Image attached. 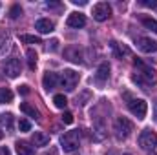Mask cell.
Masks as SVG:
<instances>
[{
	"label": "cell",
	"instance_id": "1",
	"mask_svg": "<svg viewBox=\"0 0 157 155\" xmlns=\"http://www.w3.org/2000/svg\"><path fill=\"white\" fill-rule=\"evenodd\" d=\"M133 64H135V68H137V73L132 77L133 78V82H137V84L143 86L144 89H148V86H152V84H155L157 82V73H155L154 68L146 66V64L141 62L139 59H135Z\"/></svg>",
	"mask_w": 157,
	"mask_h": 155
},
{
	"label": "cell",
	"instance_id": "2",
	"mask_svg": "<svg viewBox=\"0 0 157 155\" xmlns=\"http://www.w3.org/2000/svg\"><path fill=\"white\" fill-rule=\"evenodd\" d=\"M113 131H115V137L119 141H124L130 137V133L133 131V122L128 120L126 117H119L113 124Z\"/></svg>",
	"mask_w": 157,
	"mask_h": 155
},
{
	"label": "cell",
	"instance_id": "3",
	"mask_svg": "<svg viewBox=\"0 0 157 155\" xmlns=\"http://www.w3.org/2000/svg\"><path fill=\"white\" fill-rule=\"evenodd\" d=\"M60 146L64 152L71 153L78 150V131H66L62 137H60Z\"/></svg>",
	"mask_w": 157,
	"mask_h": 155
},
{
	"label": "cell",
	"instance_id": "4",
	"mask_svg": "<svg viewBox=\"0 0 157 155\" xmlns=\"http://www.w3.org/2000/svg\"><path fill=\"white\" fill-rule=\"evenodd\" d=\"M139 146L143 150H154L157 146V133L154 130H143L139 135Z\"/></svg>",
	"mask_w": 157,
	"mask_h": 155
},
{
	"label": "cell",
	"instance_id": "5",
	"mask_svg": "<svg viewBox=\"0 0 157 155\" xmlns=\"http://www.w3.org/2000/svg\"><path fill=\"white\" fill-rule=\"evenodd\" d=\"M78 73L73 71V70H64L62 75H60V84L66 88V91H73L75 86L78 84Z\"/></svg>",
	"mask_w": 157,
	"mask_h": 155
},
{
	"label": "cell",
	"instance_id": "6",
	"mask_svg": "<svg viewBox=\"0 0 157 155\" xmlns=\"http://www.w3.org/2000/svg\"><path fill=\"white\" fill-rule=\"evenodd\" d=\"M112 17V6L108 2H99L93 6V18L97 22H104Z\"/></svg>",
	"mask_w": 157,
	"mask_h": 155
},
{
	"label": "cell",
	"instance_id": "7",
	"mask_svg": "<svg viewBox=\"0 0 157 155\" xmlns=\"http://www.w3.org/2000/svg\"><path fill=\"white\" fill-rule=\"evenodd\" d=\"M128 110L137 117V119H144L146 117V112H148V104L143 99H132L128 102Z\"/></svg>",
	"mask_w": 157,
	"mask_h": 155
},
{
	"label": "cell",
	"instance_id": "8",
	"mask_svg": "<svg viewBox=\"0 0 157 155\" xmlns=\"http://www.w3.org/2000/svg\"><path fill=\"white\" fill-rule=\"evenodd\" d=\"M4 71H6V75H7L9 78H17L18 75H20V71H22L20 60H18L17 57L7 59V60L4 62Z\"/></svg>",
	"mask_w": 157,
	"mask_h": 155
},
{
	"label": "cell",
	"instance_id": "9",
	"mask_svg": "<svg viewBox=\"0 0 157 155\" xmlns=\"http://www.w3.org/2000/svg\"><path fill=\"white\" fill-rule=\"evenodd\" d=\"M137 47L144 53H154V51H157V42L148 39V37H139L137 39Z\"/></svg>",
	"mask_w": 157,
	"mask_h": 155
},
{
	"label": "cell",
	"instance_id": "10",
	"mask_svg": "<svg viewBox=\"0 0 157 155\" xmlns=\"http://www.w3.org/2000/svg\"><path fill=\"white\" fill-rule=\"evenodd\" d=\"M108 77H110V64H108V62H102V64L97 68V73H95V82L102 86V84L108 80Z\"/></svg>",
	"mask_w": 157,
	"mask_h": 155
},
{
	"label": "cell",
	"instance_id": "11",
	"mask_svg": "<svg viewBox=\"0 0 157 155\" xmlns=\"http://www.w3.org/2000/svg\"><path fill=\"white\" fill-rule=\"evenodd\" d=\"M66 24L70 26V28H84L86 26V17L82 15V13H71L70 17H68V20H66Z\"/></svg>",
	"mask_w": 157,
	"mask_h": 155
},
{
	"label": "cell",
	"instance_id": "12",
	"mask_svg": "<svg viewBox=\"0 0 157 155\" xmlns=\"http://www.w3.org/2000/svg\"><path fill=\"white\" fill-rule=\"evenodd\" d=\"M59 75L57 73H51V71H48L46 75H44V78H42V84H44V88L48 89V91H53L55 88H57V84H59Z\"/></svg>",
	"mask_w": 157,
	"mask_h": 155
},
{
	"label": "cell",
	"instance_id": "13",
	"mask_svg": "<svg viewBox=\"0 0 157 155\" xmlns=\"http://www.w3.org/2000/svg\"><path fill=\"white\" fill-rule=\"evenodd\" d=\"M53 28H55V24L49 18H40V20H37V24H35V29H39V33H51Z\"/></svg>",
	"mask_w": 157,
	"mask_h": 155
},
{
	"label": "cell",
	"instance_id": "14",
	"mask_svg": "<svg viewBox=\"0 0 157 155\" xmlns=\"http://www.w3.org/2000/svg\"><path fill=\"white\" fill-rule=\"evenodd\" d=\"M31 141H33L35 146H48L49 144V135L44 133V131H35L31 135Z\"/></svg>",
	"mask_w": 157,
	"mask_h": 155
},
{
	"label": "cell",
	"instance_id": "15",
	"mask_svg": "<svg viewBox=\"0 0 157 155\" xmlns=\"http://www.w3.org/2000/svg\"><path fill=\"white\" fill-rule=\"evenodd\" d=\"M15 150H17V155H35L33 146H29V144L24 142V141H18V142L15 144Z\"/></svg>",
	"mask_w": 157,
	"mask_h": 155
},
{
	"label": "cell",
	"instance_id": "16",
	"mask_svg": "<svg viewBox=\"0 0 157 155\" xmlns=\"http://www.w3.org/2000/svg\"><path fill=\"white\" fill-rule=\"evenodd\" d=\"M141 22H143V26H144L146 29L157 33V20L155 18H152V17H141Z\"/></svg>",
	"mask_w": 157,
	"mask_h": 155
},
{
	"label": "cell",
	"instance_id": "17",
	"mask_svg": "<svg viewBox=\"0 0 157 155\" xmlns=\"http://www.w3.org/2000/svg\"><path fill=\"white\" fill-rule=\"evenodd\" d=\"M0 126L9 131V130L13 128V115H11V113H2V115H0Z\"/></svg>",
	"mask_w": 157,
	"mask_h": 155
},
{
	"label": "cell",
	"instance_id": "18",
	"mask_svg": "<svg viewBox=\"0 0 157 155\" xmlns=\"http://www.w3.org/2000/svg\"><path fill=\"white\" fill-rule=\"evenodd\" d=\"M13 100V91L7 88H0V104H7Z\"/></svg>",
	"mask_w": 157,
	"mask_h": 155
},
{
	"label": "cell",
	"instance_id": "19",
	"mask_svg": "<svg viewBox=\"0 0 157 155\" xmlns=\"http://www.w3.org/2000/svg\"><path fill=\"white\" fill-rule=\"evenodd\" d=\"M20 112H24L26 115H29V117H35V119H39V112L31 106V104H28V102H22L20 104Z\"/></svg>",
	"mask_w": 157,
	"mask_h": 155
},
{
	"label": "cell",
	"instance_id": "20",
	"mask_svg": "<svg viewBox=\"0 0 157 155\" xmlns=\"http://www.w3.org/2000/svg\"><path fill=\"white\" fill-rule=\"evenodd\" d=\"M26 57H28L29 70H35V66H37V59H39L37 51H35V49H28V51H26Z\"/></svg>",
	"mask_w": 157,
	"mask_h": 155
},
{
	"label": "cell",
	"instance_id": "21",
	"mask_svg": "<svg viewBox=\"0 0 157 155\" xmlns=\"http://www.w3.org/2000/svg\"><path fill=\"white\" fill-rule=\"evenodd\" d=\"M9 44H11V42H9V37L0 33V57L6 55V51H9V47H11Z\"/></svg>",
	"mask_w": 157,
	"mask_h": 155
},
{
	"label": "cell",
	"instance_id": "22",
	"mask_svg": "<svg viewBox=\"0 0 157 155\" xmlns=\"http://www.w3.org/2000/svg\"><path fill=\"white\" fill-rule=\"evenodd\" d=\"M112 47H113V51H115V55H117V57H122V55H130V49H128L126 46H122V44H117L115 40L112 42Z\"/></svg>",
	"mask_w": 157,
	"mask_h": 155
},
{
	"label": "cell",
	"instance_id": "23",
	"mask_svg": "<svg viewBox=\"0 0 157 155\" xmlns=\"http://www.w3.org/2000/svg\"><path fill=\"white\" fill-rule=\"evenodd\" d=\"M53 102H55V106H57V108L64 110V108H66V104H68V99H66L64 95H55V97H53Z\"/></svg>",
	"mask_w": 157,
	"mask_h": 155
},
{
	"label": "cell",
	"instance_id": "24",
	"mask_svg": "<svg viewBox=\"0 0 157 155\" xmlns=\"http://www.w3.org/2000/svg\"><path fill=\"white\" fill-rule=\"evenodd\" d=\"M20 42L24 44H40V39L35 35H20Z\"/></svg>",
	"mask_w": 157,
	"mask_h": 155
},
{
	"label": "cell",
	"instance_id": "25",
	"mask_svg": "<svg viewBox=\"0 0 157 155\" xmlns=\"http://www.w3.org/2000/svg\"><path fill=\"white\" fill-rule=\"evenodd\" d=\"M20 15H22V7H20L18 4H15V6L9 9V17H11V18H18Z\"/></svg>",
	"mask_w": 157,
	"mask_h": 155
},
{
	"label": "cell",
	"instance_id": "26",
	"mask_svg": "<svg viewBox=\"0 0 157 155\" xmlns=\"http://www.w3.org/2000/svg\"><path fill=\"white\" fill-rule=\"evenodd\" d=\"M18 130H20V131H29V130H31V124H29V120H26V119H20V120H18Z\"/></svg>",
	"mask_w": 157,
	"mask_h": 155
},
{
	"label": "cell",
	"instance_id": "27",
	"mask_svg": "<svg viewBox=\"0 0 157 155\" xmlns=\"http://www.w3.org/2000/svg\"><path fill=\"white\" fill-rule=\"evenodd\" d=\"M62 122H66V124H71V122H73V115H71L70 112H66V113L62 115Z\"/></svg>",
	"mask_w": 157,
	"mask_h": 155
},
{
	"label": "cell",
	"instance_id": "28",
	"mask_svg": "<svg viewBox=\"0 0 157 155\" xmlns=\"http://www.w3.org/2000/svg\"><path fill=\"white\" fill-rule=\"evenodd\" d=\"M141 4L146 6V7H157V0H143Z\"/></svg>",
	"mask_w": 157,
	"mask_h": 155
},
{
	"label": "cell",
	"instance_id": "29",
	"mask_svg": "<svg viewBox=\"0 0 157 155\" xmlns=\"http://www.w3.org/2000/svg\"><path fill=\"white\" fill-rule=\"evenodd\" d=\"M49 44H51V46H48V49H51V51H57V47H59V46H57V44H59V40H51Z\"/></svg>",
	"mask_w": 157,
	"mask_h": 155
},
{
	"label": "cell",
	"instance_id": "30",
	"mask_svg": "<svg viewBox=\"0 0 157 155\" xmlns=\"http://www.w3.org/2000/svg\"><path fill=\"white\" fill-rule=\"evenodd\" d=\"M18 91H20L22 95H28V93H29V88H28V86H20V88H18Z\"/></svg>",
	"mask_w": 157,
	"mask_h": 155
},
{
	"label": "cell",
	"instance_id": "31",
	"mask_svg": "<svg viewBox=\"0 0 157 155\" xmlns=\"http://www.w3.org/2000/svg\"><path fill=\"white\" fill-rule=\"evenodd\" d=\"M0 155H11L9 148H7V146H2V148H0Z\"/></svg>",
	"mask_w": 157,
	"mask_h": 155
},
{
	"label": "cell",
	"instance_id": "32",
	"mask_svg": "<svg viewBox=\"0 0 157 155\" xmlns=\"http://www.w3.org/2000/svg\"><path fill=\"white\" fill-rule=\"evenodd\" d=\"M71 2H73L75 6H84V4H86V0H71Z\"/></svg>",
	"mask_w": 157,
	"mask_h": 155
},
{
	"label": "cell",
	"instance_id": "33",
	"mask_svg": "<svg viewBox=\"0 0 157 155\" xmlns=\"http://www.w3.org/2000/svg\"><path fill=\"white\" fill-rule=\"evenodd\" d=\"M154 113H155V117H157V102H155V108H154Z\"/></svg>",
	"mask_w": 157,
	"mask_h": 155
},
{
	"label": "cell",
	"instance_id": "34",
	"mask_svg": "<svg viewBox=\"0 0 157 155\" xmlns=\"http://www.w3.org/2000/svg\"><path fill=\"white\" fill-rule=\"evenodd\" d=\"M51 155H53V153H51Z\"/></svg>",
	"mask_w": 157,
	"mask_h": 155
}]
</instances>
